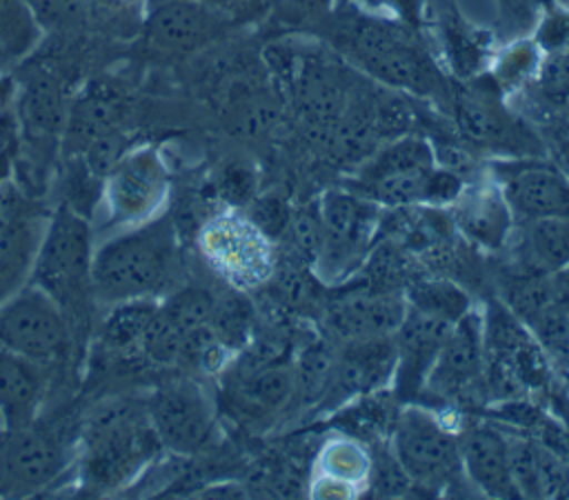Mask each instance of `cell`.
Instances as JSON below:
<instances>
[{
  "mask_svg": "<svg viewBox=\"0 0 569 500\" xmlns=\"http://www.w3.org/2000/svg\"><path fill=\"white\" fill-rule=\"evenodd\" d=\"M509 467L518 496L560 498L569 493V471L562 460L538 442L509 438Z\"/></svg>",
  "mask_w": 569,
  "mask_h": 500,
  "instance_id": "d4e9b609",
  "label": "cell"
},
{
  "mask_svg": "<svg viewBox=\"0 0 569 500\" xmlns=\"http://www.w3.org/2000/svg\"><path fill=\"white\" fill-rule=\"evenodd\" d=\"M269 240H278L284 236L291 209L284 204V200L276 196H260L251 198L247 202V213H244Z\"/></svg>",
  "mask_w": 569,
  "mask_h": 500,
  "instance_id": "74e56055",
  "label": "cell"
},
{
  "mask_svg": "<svg viewBox=\"0 0 569 500\" xmlns=\"http://www.w3.org/2000/svg\"><path fill=\"white\" fill-rule=\"evenodd\" d=\"M16 102L18 140L27 151L24 164L33 180H42L44 167L53 158L58 144H62L69 111L64 89L53 73L36 71L22 82Z\"/></svg>",
  "mask_w": 569,
  "mask_h": 500,
  "instance_id": "4fadbf2b",
  "label": "cell"
},
{
  "mask_svg": "<svg viewBox=\"0 0 569 500\" xmlns=\"http://www.w3.org/2000/svg\"><path fill=\"white\" fill-rule=\"evenodd\" d=\"M220 198L229 204H247L251 196V176L242 167H227L218 180Z\"/></svg>",
  "mask_w": 569,
  "mask_h": 500,
  "instance_id": "60d3db41",
  "label": "cell"
},
{
  "mask_svg": "<svg viewBox=\"0 0 569 500\" xmlns=\"http://www.w3.org/2000/svg\"><path fill=\"white\" fill-rule=\"evenodd\" d=\"M231 18L200 0H167L144 22V42L162 56H187L211 44L229 29Z\"/></svg>",
  "mask_w": 569,
  "mask_h": 500,
  "instance_id": "9a60e30c",
  "label": "cell"
},
{
  "mask_svg": "<svg viewBox=\"0 0 569 500\" xmlns=\"http://www.w3.org/2000/svg\"><path fill=\"white\" fill-rule=\"evenodd\" d=\"M156 298H133L109 304L107 316L100 324V344L104 351L113 356L122 353H138L140 356V340L158 311Z\"/></svg>",
  "mask_w": 569,
  "mask_h": 500,
  "instance_id": "83f0119b",
  "label": "cell"
},
{
  "mask_svg": "<svg viewBox=\"0 0 569 500\" xmlns=\"http://www.w3.org/2000/svg\"><path fill=\"white\" fill-rule=\"evenodd\" d=\"M178 264V229L167 216L111 233L93 249V298L107 307L133 298H158L173 282Z\"/></svg>",
  "mask_w": 569,
  "mask_h": 500,
  "instance_id": "6da1fadb",
  "label": "cell"
},
{
  "mask_svg": "<svg viewBox=\"0 0 569 500\" xmlns=\"http://www.w3.org/2000/svg\"><path fill=\"white\" fill-rule=\"evenodd\" d=\"M391 453L409 482L436 491L449 484L462 469L460 449L449 433L425 409H405L393 427Z\"/></svg>",
  "mask_w": 569,
  "mask_h": 500,
  "instance_id": "8fae6325",
  "label": "cell"
},
{
  "mask_svg": "<svg viewBox=\"0 0 569 500\" xmlns=\"http://www.w3.org/2000/svg\"><path fill=\"white\" fill-rule=\"evenodd\" d=\"M71 340L67 313L40 287L27 282L0 302V347L44 369L69 356Z\"/></svg>",
  "mask_w": 569,
  "mask_h": 500,
  "instance_id": "8992f818",
  "label": "cell"
},
{
  "mask_svg": "<svg viewBox=\"0 0 569 500\" xmlns=\"http://www.w3.org/2000/svg\"><path fill=\"white\" fill-rule=\"evenodd\" d=\"M80 480L91 493H109L131 482L162 451L147 409L111 402L80 429Z\"/></svg>",
  "mask_w": 569,
  "mask_h": 500,
  "instance_id": "7a4b0ae2",
  "label": "cell"
},
{
  "mask_svg": "<svg viewBox=\"0 0 569 500\" xmlns=\"http://www.w3.org/2000/svg\"><path fill=\"white\" fill-rule=\"evenodd\" d=\"M40 36V22L36 20L27 0H0V58H22Z\"/></svg>",
  "mask_w": 569,
  "mask_h": 500,
  "instance_id": "d6a6232c",
  "label": "cell"
},
{
  "mask_svg": "<svg viewBox=\"0 0 569 500\" xmlns=\"http://www.w3.org/2000/svg\"><path fill=\"white\" fill-rule=\"evenodd\" d=\"M36 20L49 24L78 22L87 9V0H27Z\"/></svg>",
  "mask_w": 569,
  "mask_h": 500,
  "instance_id": "ab89813d",
  "label": "cell"
},
{
  "mask_svg": "<svg viewBox=\"0 0 569 500\" xmlns=\"http://www.w3.org/2000/svg\"><path fill=\"white\" fill-rule=\"evenodd\" d=\"M198 247L207 264L240 291L269 282L278 260L273 240L238 211L211 216L198 231Z\"/></svg>",
  "mask_w": 569,
  "mask_h": 500,
  "instance_id": "9c48e42d",
  "label": "cell"
},
{
  "mask_svg": "<svg viewBox=\"0 0 569 500\" xmlns=\"http://www.w3.org/2000/svg\"><path fill=\"white\" fill-rule=\"evenodd\" d=\"M538 51L531 44H516L511 47L498 67V80L509 87V84H518L522 80H527L529 76L533 78L536 69H538Z\"/></svg>",
  "mask_w": 569,
  "mask_h": 500,
  "instance_id": "f35d334b",
  "label": "cell"
},
{
  "mask_svg": "<svg viewBox=\"0 0 569 500\" xmlns=\"http://www.w3.org/2000/svg\"><path fill=\"white\" fill-rule=\"evenodd\" d=\"M558 2H560L565 9H569V0H558Z\"/></svg>",
  "mask_w": 569,
  "mask_h": 500,
  "instance_id": "681fc988",
  "label": "cell"
},
{
  "mask_svg": "<svg viewBox=\"0 0 569 500\" xmlns=\"http://www.w3.org/2000/svg\"><path fill=\"white\" fill-rule=\"evenodd\" d=\"M16 82L9 76L0 73V113L9 107V102L16 98Z\"/></svg>",
  "mask_w": 569,
  "mask_h": 500,
  "instance_id": "bcb514c9",
  "label": "cell"
},
{
  "mask_svg": "<svg viewBox=\"0 0 569 500\" xmlns=\"http://www.w3.org/2000/svg\"><path fill=\"white\" fill-rule=\"evenodd\" d=\"M169 198V171L153 147L124 151L102 176L91 213L96 240L160 216Z\"/></svg>",
  "mask_w": 569,
  "mask_h": 500,
  "instance_id": "5b68a950",
  "label": "cell"
},
{
  "mask_svg": "<svg viewBox=\"0 0 569 500\" xmlns=\"http://www.w3.org/2000/svg\"><path fill=\"white\" fill-rule=\"evenodd\" d=\"M547 144L553 153V162L567 173L569 178V116H560L553 120H547Z\"/></svg>",
  "mask_w": 569,
  "mask_h": 500,
  "instance_id": "b9f144b4",
  "label": "cell"
},
{
  "mask_svg": "<svg viewBox=\"0 0 569 500\" xmlns=\"http://www.w3.org/2000/svg\"><path fill=\"white\" fill-rule=\"evenodd\" d=\"M47 220L7 180L0 184V302L29 282Z\"/></svg>",
  "mask_w": 569,
  "mask_h": 500,
  "instance_id": "e0dca14e",
  "label": "cell"
},
{
  "mask_svg": "<svg viewBox=\"0 0 569 500\" xmlns=\"http://www.w3.org/2000/svg\"><path fill=\"white\" fill-rule=\"evenodd\" d=\"M120 2H122V4H136L138 0H120Z\"/></svg>",
  "mask_w": 569,
  "mask_h": 500,
  "instance_id": "c3c4849f",
  "label": "cell"
},
{
  "mask_svg": "<svg viewBox=\"0 0 569 500\" xmlns=\"http://www.w3.org/2000/svg\"><path fill=\"white\" fill-rule=\"evenodd\" d=\"M511 218L513 213L500 191L473 193L460 200L456 213V222L462 229V233L489 249L502 247L505 238L509 236Z\"/></svg>",
  "mask_w": 569,
  "mask_h": 500,
  "instance_id": "4316f807",
  "label": "cell"
},
{
  "mask_svg": "<svg viewBox=\"0 0 569 500\" xmlns=\"http://www.w3.org/2000/svg\"><path fill=\"white\" fill-rule=\"evenodd\" d=\"M493 178L516 218L533 222L569 216V178L553 160H498Z\"/></svg>",
  "mask_w": 569,
  "mask_h": 500,
  "instance_id": "5bb4252c",
  "label": "cell"
},
{
  "mask_svg": "<svg viewBox=\"0 0 569 500\" xmlns=\"http://www.w3.org/2000/svg\"><path fill=\"white\" fill-rule=\"evenodd\" d=\"M96 236L91 220L62 204L51 213L42 231L29 282L49 293L67 313L71 327L91 311V262Z\"/></svg>",
  "mask_w": 569,
  "mask_h": 500,
  "instance_id": "277c9868",
  "label": "cell"
},
{
  "mask_svg": "<svg viewBox=\"0 0 569 500\" xmlns=\"http://www.w3.org/2000/svg\"><path fill=\"white\" fill-rule=\"evenodd\" d=\"M320 469L325 478L356 484L369 473V456L360 444L351 440H336L322 449Z\"/></svg>",
  "mask_w": 569,
  "mask_h": 500,
  "instance_id": "8d00e7d4",
  "label": "cell"
},
{
  "mask_svg": "<svg viewBox=\"0 0 569 500\" xmlns=\"http://www.w3.org/2000/svg\"><path fill=\"white\" fill-rule=\"evenodd\" d=\"M527 258L538 273L569 267V216L527 222Z\"/></svg>",
  "mask_w": 569,
  "mask_h": 500,
  "instance_id": "1f68e13d",
  "label": "cell"
},
{
  "mask_svg": "<svg viewBox=\"0 0 569 500\" xmlns=\"http://www.w3.org/2000/svg\"><path fill=\"white\" fill-rule=\"evenodd\" d=\"M485 373V327L469 311L449 329L427 373V387L445 398L469 393Z\"/></svg>",
  "mask_w": 569,
  "mask_h": 500,
  "instance_id": "d6986e66",
  "label": "cell"
},
{
  "mask_svg": "<svg viewBox=\"0 0 569 500\" xmlns=\"http://www.w3.org/2000/svg\"><path fill=\"white\" fill-rule=\"evenodd\" d=\"M289 13L296 16H309L316 13L320 9H325L327 4H331V0H278Z\"/></svg>",
  "mask_w": 569,
  "mask_h": 500,
  "instance_id": "f6af8a7d",
  "label": "cell"
},
{
  "mask_svg": "<svg viewBox=\"0 0 569 500\" xmlns=\"http://www.w3.org/2000/svg\"><path fill=\"white\" fill-rule=\"evenodd\" d=\"M325 247L316 271L325 280H340L358 271L382 229V207L353 189H331L320 200Z\"/></svg>",
  "mask_w": 569,
  "mask_h": 500,
  "instance_id": "ba28073f",
  "label": "cell"
},
{
  "mask_svg": "<svg viewBox=\"0 0 569 500\" xmlns=\"http://www.w3.org/2000/svg\"><path fill=\"white\" fill-rule=\"evenodd\" d=\"M393 371H396L393 336L345 342L340 344V351H336L333 356L329 380L318 407L322 409L338 407L345 400H351L353 396L367 393L385 384V380L391 378Z\"/></svg>",
  "mask_w": 569,
  "mask_h": 500,
  "instance_id": "ac0fdd59",
  "label": "cell"
},
{
  "mask_svg": "<svg viewBox=\"0 0 569 500\" xmlns=\"http://www.w3.org/2000/svg\"><path fill=\"white\" fill-rule=\"evenodd\" d=\"M216 304V293L207 287L184 284L171 291L162 302V313L184 333V338L209 324L211 311Z\"/></svg>",
  "mask_w": 569,
  "mask_h": 500,
  "instance_id": "e575fe53",
  "label": "cell"
},
{
  "mask_svg": "<svg viewBox=\"0 0 569 500\" xmlns=\"http://www.w3.org/2000/svg\"><path fill=\"white\" fill-rule=\"evenodd\" d=\"M147 413L162 449L173 453L196 456L216 440V413L196 380L176 378L160 384L147 402Z\"/></svg>",
  "mask_w": 569,
  "mask_h": 500,
  "instance_id": "7c38bea8",
  "label": "cell"
},
{
  "mask_svg": "<svg viewBox=\"0 0 569 500\" xmlns=\"http://www.w3.org/2000/svg\"><path fill=\"white\" fill-rule=\"evenodd\" d=\"M73 442L62 427L40 424L0 431V491L27 493L53 482L73 460Z\"/></svg>",
  "mask_w": 569,
  "mask_h": 500,
  "instance_id": "30bf717a",
  "label": "cell"
},
{
  "mask_svg": "<svg viewBox=\"0 0 569 500\" xmlns=\"http://www.w3.org/2000/svg\"><path fill=\"white\" fill-rule=\"evenodd\" d=\"M453 113L460 133L480 147L507 144L513 138L516 124L493 102L491 96L480 91H462L453 100Z\"/></svg>",
  "mask_w": 569,
  "mask_h": 500,
  "instance_id": "484cf974",
  "label": "cell"
},
{
  "mask_svg": "<svg viewBox=\"0 0 569 500\" xmlns=\"http://www.w3.org/2000/svg\"><path fill=\"white\" fill-rule=\"evenodd\" d=\"M538 42L545 51L569 49V13L549 16L540 27Z\"/></svg>",
  "mask_w": 569,
  "mask_h": 500,
  "instance_id": "7bdbcfd3",
  "label": "cell"
},
{
  "mask_svg": "<svg viewBox=\"0 0 569 500\" xmlns=\"http://www.w3.org/2000/svg\"><path fill=\"white\" fill-rule=\"evenodd\" d=\"M402 293L407 307L438 316L447 322H458L465 313L471 311V300L467 291L453 280L418 278L413 282H407Z\"/></svg>",
  "mask_w": 569,
  "mask_h": 500,
  "instance_id": "f546056e",
  "label": "cell"
},
{
  "mask_svg": "<svg viewBox=\"0 0 569 500\" xmlns=\"http://www.w3.org/2000/svg\"><path fill=\"white\" fill-rule=\"evenodd\" d=\"M282 238H287L291 256L313 269L325 247V220L320 202H309L291 209L289 224Z\"/></svg>",
  "mask_w": 569,
  "mask_h": 500,
  "instance_id": "836d02e7",
  "label": "cell"
},
{
  "mask_svg": "<svg viewBox=\"0 0 569 500\" xmlns=\"http://www.w3.org/2000/svg\"><path fill=\"white\" fill-rule=\"evenodd\" d=\"M122 100L120 96L104 84L87 87L73 102H69L67 124L62 133V147L71 156H82L100 138L120 131Z\"/></svg>",
  "mask_w": 569,
  "mask_h": 500,
  "instance_id": "603a6c76",
  "label": "cell"
},
{
  "mask_svg": "<svg viewBox=\"0 0 569 500\" xmlns=\"http://www.w3.org/2000/svg\"><path fill=\"white\" fill-rule=\"evenodd\" d=\"M360 4L369 9H382V7H393L402 18L413 20L420 7V0H358Z\"/></svg>",
  "mask_w": 569,
  "mask_h": 500,
  "instance_id": "ee69618b",
  "label": "cell"
},
{
  "mask_svg": "<svg viewBox=\"0 0 569 500\" xmlns=\"http://www.w3.org/2000/svg\"><path fill=\"white\" fill-rule=\"evenodd\" d=\"M531 96L549 120L569 116V49L545 53L531 78Z\"/></svg>",
  "mask_w": 569,
  "mask_h": 500,
  "instance_id": "4dcf8cb0",
  "label": "cell"
},
{
  "mask_svg": "<svg viewBox=\"0 0 569 500\" xmlns=\"http://www.w3.org/2000/svg\"><path fill=\"white\" fill-rule=\"evenodd\" d=\"M453 322H447L438 316L418 311L413 307L405 309L402 322L393 333L396 344V371L398 389L416 391L425 384L427 373L438 356L440 344L445 342Z\"/></svg>",
  "mask_w": 569,
  "mask_h": 500,
  "instance_id": "ffe728a7",
  "label": "cell"
},
{
  "mask_svg": "<svg viewBox=\"0 0 569 500\" xmlns=\"http://www.w3.org/2000/svg\"><path fill=\"white\" fill-rule=\"evenodd\" d=\"M436 169V151L425 138L400 136L365 160L351 189L380 207L431 204Z\"/></svg>",
  "mask_w": 569,
  "mask_h": 500,
  "instance_id": "52a82bcc",
  "label": "cell"
},
{
  "mask_svg": "<svg viewBox=\"0 0 569 500\" xmlns=\"http://www.w3.org/2000/svg\"><path fill=\"white\" fill-rule=\"evenodd\" d=\"M209 329L231 353H240L249 344L256 329V309L244 291L231 289L216 296Z\"/></svg>",
  "mask_w": 569,
  "mask_h": 500,
  "instance_id": "f1b7e54d",
  "label": "cell"
},
{
  "mask_svg": "<svg viewBox=\"0 0 569 500\" xmlns=\"http://www.w3.org/2000/svg\"><path fill=\"white\" fill-rule=\"evenodd\" d=\"M407 302L402 291L353 289L331 300L322 316V327L329 342H356L369 338L393 336L402 322Z\"/></svg>",
  "mask_w": 569,
  "mask_h": 500,
  "instance_id": "2e32d148",
  "label": "cell"
},
{
  "mask_svg": "<svg viewBox=\"0 0 569 500\" xmlns=\"http://www.w3.org/2000/svg\"><path fill=\"white\" fill-rule=\"evenodd\" d=\"M505 2H509L511 7H520V9H525V7H533L538 0H505Z\"/></svg>",
  "mask_w": 569,
  "mask_h": 500,
  "instance_id": "7dc6e473",
  "label": "cell"
},
{
  "mask_svg": "<svg viewBox=\"0 0 569 500\" xmlns=\"http://www.w3.org/2000/svg\"><path fill=\"white\" fill-rule=\"evenodd\" d=\"M182 351H184V333L162 313L158 304V311L151 318L140 340L142 360L158 367H171L182 362Z\"/></svg>",
  "mask_w": 569,
  "mask_h": 500,
  "instance_id": "d590c367",
  "label": "cell"
},
{
  "mask_svg": "<svg viewBox=\"0 0 569 500\" xmlns=\"http://www.w3.org/2000/svg\"><path fill=\"white\" fill-rule=\"evenodd\" d=\"M460 464L469 482L491 498H520L509 467V438L489 424H476L458 440Z\"/></svg>",
  "mask_w": 569,
  "mask_h": 500,
  "instance_id": "44dd1931",
  "label": "cell"
},
{
  "mask_svg": "<svg viewBox=\"0 0 569 500\" xmlns=\"http://www.w3.org/2000/svg\"><path fill=\"white\" fill-rule=\"evenodd\" d=\"M44 398L42 367L0 347V420L16 429L38 418Z\"/></svg>",
  "mask_w": 569,
  "mask_h": 500,
  "instance_id": "cb8c5ba5",
  "label": "cell"
},
{
  "mask_svg": "<svg viewBox=\"0 0 569 500\" xmlns=\"http://www.w3.org/2000/svg\"><path fill=\"white\" fill-rule=\"evenodd\" d=\"M229 393L238 416L253 422L273 416L293 400V364L278 360L253 369L236 367Z\"/></svg>",
  "mask_w": 569,
  "mask_h": 500,
  "instance_id": "7402d4cb",
  "label": "cell"
},
{
  "mask_svg": "<svg viewBox=\"0 0 569 500\" xmlns=\"http://www.w3.org/2000/svg\"><path fill=\"white\" fill-rule=\"evenodd\" d=\"M329 38L345 58L391 89L418 96L438 89L433 64L398 22L373 18L351 7L336 13Z\"/></svg>",
  "mask_w": 569,
  "mask_h": 500,
  "instance_id": "3957f363",
  "label": "cell"
}]
</instances>
